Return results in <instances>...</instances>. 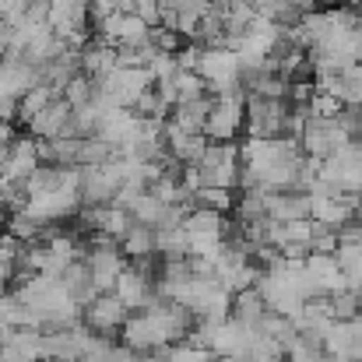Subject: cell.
Returning a JSON list of instances; mask_svg holds the SVG:
<instances>
[{"label": "cell", "instance_id": "obj_3", "mask_svg": "<svg viewBox=\"0 0 362 362\" xmlns=\"http://www.w3.org/2000/svg\"><path fill=\"white\" fill-rule=\"evenodd\" d=\"M356 222H359V233H362V208H359V218H356Z\"/></svg>", "mask_w": 362, "mask_h": 362}, {"label": "cell", "instance_id": "obj_2", "mask_svg": "<svg viewBox=\"0 0 362 362\" xmlns=\"http://www.w3.org/2000/svg\"><path fill=\"white\" fill-rule=\"evenodd\" d=\"M264 313H267V306H264V299H260L257 288H243V292L233 296V306H229V317L233 320H240L246 327H257Z\"/></svg>", "mask_w": 362, "mask_h": 362}, {"label": "cell", "instance_id": "obj_1", "mask_svg": "<svg viewBox=\"0 0 362 362\" xmlns=\"http://www.w3.org/2000/svg\"><path fill=\"white\" fill-rule=\"evenodd\" d=\"M81 317H85V331H92V334H103V338H106V334L120 331L123 324H127L130 310L123 306L113 292H106V296H95V299L81 310Z\"/></svg>", "mask_w": 362, "mask_h": 362}]
</instances>
